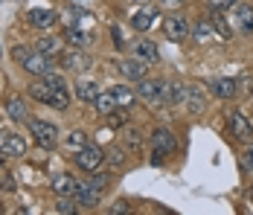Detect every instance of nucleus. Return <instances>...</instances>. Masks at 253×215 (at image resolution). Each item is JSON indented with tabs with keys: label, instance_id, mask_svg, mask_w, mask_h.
Instances as JSON below:
<instances>
[{
	"label": "nucleus",
	"instance_id": "obj_1",
	"mask_svg": "<svg viewBox=\"0 0 253 215\" xmlns=\"http://www.w3.org/2000/svg\"><path fill=\"white\" fill-rule=\"evenodd\" d=\"M26 128H29L35 145H41V148H55V145H58V128H55L50 120H32V117H29Z\"/></svg>",
	"mask_w": 253,
	"mask_h": 215
},
{
	"label": "nucleus",
	"instance_id": "obj_2",
	"mask_svg": "<svg viewBox=\"0 0 253 215\" xmlns=\"http://www.w3.org/2000/svg\"><path fill=\"white\" fill-rule=\"evenodd\" d=\"M73 163H76V169H82V172H96V169L105 163V151H102L99 145L87 143L84 148H79V151H73Z\"/></svg>",
	"mask_w": 253,
	"mask_h": 215
},
{
	"label": "nucleus",
	"instance_id": "obj_3",
	"mask_svg": "<svg viewBox=\"0 0 253 215\" xmlns=\"http://www.w3.org/2000/svg\"><path fill=\"white\" fill-rule=\"evenodd\" d=\"M163 35H166L169 41L180 44V41H186V38L192 35V26H189V21H186L183 15H169V18L163 21Z\"/></svg>",
	"mask_w": 253,
	"mask_h": 215
},
{
	"label": "nucleus",
	"instance_id": "obj_4",
	"mask_svg": "<svg viewBox=\"0 0 253 215\" xmlns=\"http://www.w3.org/2000/svg\"><path fill=\"white\" fill-rule=\"evenodd\" d=\"M58 61H61V67H64L67 73H84L87 67H90V64H93V58H90V55H87L84 49H79V47L64 49Z\"/></svg>",
	"mask_w": 253,
	"mask_h": 215
},
{
	"label": "nucleus",
	"instance_id": "obj_5",
	"mask_svg": "<svg viewBox=\"0 0 253 215\" xmlns=\"http://www.w3.org/2000/svg\"><path fill=\"white\" fill-rule=\"evenodd\" d=\"M29 143H26L21 134H12V131H6L3 134V140H0V157H24Z\"/></svg>",
	"mask_w": 253,
	"mask_h": 215
},
{
	"label": "nucleus",
	"instance_id": "obj_6",
	"mask_svg": "<svg viewBox=\"0 0 253 215\" xmlns=\"http://www.w3.org/2000/svg\"><path fill=\"white\" fill-rule=\"evenodd\" d=\"M137 93L143 99H152V102H163L166 105V82L160 79H140L137 82Z\"/></svg>",
	"mask_w": 253,
	"mask_h": 215
},
{
	"label": "nucleus",
	"instance_id": "obj_7",
	"mask_svg": "<svg viewBox=\"0 0 253 215\" xmlns=\"http://www.w3.org/2000/svg\"><path fill=\"white\" fill-rule=\"evenodd\" d=\"M64 41L79 49H87V47H93L96 38H93V29H82V26L70 24V26H64Z\"/></svg>",
	"mask_w": 253,
	"mask_h": 215
},
{
	"label": "nucleus",
	"instance_id": "obj_8",
	"mask_svg": "<svg viewBox=\"0 0 253 215\" xmlns=\"http://www.w3.org/2000/svg\"><path fill=\"white\" fill-rule=\"evenodd\" d=\"M117 67L120 73L131 79V82H140V79H146V73H149V61H143V58H123V61H117Z\"/></svg>",
	"mask_w": 253,
	"mask_h": 215
},
{
	"label": "nucleus",
	"instance_id": "obj_9",
	"mask_svg": "<svg viewBox=\"0 0 253 215\" xmlns=\"http://www.w3.org/2000/svg\"><path fill=\"white\" fill-rule=\"evenodd\" d=\"M21 67H24V73H29V76H44V73L52 70V55H44V52L32 49V55L26 58Z\"/></svg>",
	"mask_w": 253,
	"mask_h": 215
},
{
	"label": "nucleus",
	"instance_id": "obj_10",
	"mask_svg": "<svg viewBox=\"0 0 253 215\" xmlns=\"http://www.w3.org/2000/svg\"><path fill=\"white\" fill-rule=\"evenodd\" d=\"M230 134H233L236 140H251L253 137V125L242 111H233V114H230Z\"/></svg>",
	"mask_w": 253,
	"mask_h": 215
},
{
	"label": "nucleus",
	"instance_id": "obj_11",
	"mask_svg": "<svg viewBox=\"0 0 253 215\" xmlns=\"http://www.w3.org/2000/svg\"><path fill=\"white\" fill-rule=\"evenodd\" d=\"M52 192L58 195V198H76V189H79V180L73 174H55L50 180Z\"/></svg>",
	"mask_w": 253,
	"mask_h": 215
},
{
	"label": "nucleus",
	"instance_id": "obj_12",
	"mask_svg": "<svg viewBox=\"0 0 253 215\" xmlns=\"http://www.w3.org/2000/svg\"><path fill=\"white\" fill-rule=\"evenodd\" d=\"M233 15H236V32L251 35L253 32V6H248V3H236V6H233Z\"/></svg>",
	"mask_w": 253,
	"mask_h": 215
},
{
	"label": "nucleus",
	"instance_id": "obj_13",
	"mask_svg": "<svg viewBox=\"0 0 253 215\" xmlns=\"http://www.w3.org/2000/svg\"><path fill=\"white\" fill-rule=\"evenodd\" d=\"M152 145H154V151L157 154H172L175 151V137H172V131L169 128H154L152 131Z\"/></svg>",
	"mask_w": 253,
	"mask_h": 215
},
{
	"label": "nucleus",
	"instance_id": "obj_14",
	"mask_svg": "<svg viewBox=\"0 0 253 215\" xmlns=\"http://www.w3.org/2000/svg\"><path fill=\"white\" fill-rule=\"evenodd\" d=\"M99 201H102V192L96 189V186H90L87 180H84V183H79V189H76V204H79V207L93 210V207H99Z\"/></svg>",
	"mask_w": 253,
	"mask_h": 215
},
{
	"label": "nucleus",
	"instance_id": "obj_15",
	"mask_svg": "<svg viewBox=\"0 0 253 215\" xmlns=\"http://www.w3.org/2000/svg\"><path fill=\"white\" fill-rule=\"evenodd\" d=\"M26 21H29V26H35V29H50L58 21V15L52 9H29L26 12Z\"/></svg>",
	"mask_w": 253,
	"mask_h": 215
},
{
	"label": "nucleus",
	"instance_id": "obj_16",
	"mask_svg": "<svg viewBox=\"0 0 253 215\" xmlns=\"http://www.w3.org/2000/svg\"><path fill=\"white\" fill-rule=\"evenodd\" d=\"M186 108H189V114H204V108H207V96H204L201 85H186V102H183Z\"/></svg>",
	"mask_w": 253,
	"mask_h": 215
},
{
	"label": "nucleus",
	"instance_id": "obj_17",
	"mask_svg": "<svg viewBox=\"0 0 253 215\" xmlns=\"http://www.w3.org/2000/svg\"><path fill=\"white\" fill-rule=\"evenodd\" d=\"M6 114H9V120H15V122H29V105H26V99L9 96L6 99Z\"/></svg>",
	"mask_w": 253,
	"mask_h": 215
},
{
	"label": "nucleus",
	"instance_id": "obj_18",
	"mask_svg": "<svg viewBox=\"0 0 253 215\" xmlns=\"http://www.w3.org/2000/svg\"><path fill=\"white\" fill-rule=\"evenodd\" d=\"M55 90L50 82L44 79V76H35V82L26 87V93H29V99H35V102H41V105H47V99H50V93Z\"/></svg>",
	"mask_w": 253,
	"mask_h": 215
},
{
	"label": "nucleus",
	"instance_id": "obj_19",
	"mask_svg": "<svg viewBox=\"0 0 253 215\" xmlns=\"http://www.w3.org/2000/svg\"><path fill=\"white\" fill-rule=\"evenodd\" d=\"M157 15H160V12H157L154 6H140V9L131 15V26H134V29H140V32H146V29L154 24V18H157Z\"/></svg>",
	"mask_w": 253,
	"mask_h": 215
},
{
	"label": "nucleus",
	"instance_id": "obj_20",
	"mask_svg": "<svg viewBox=\"0 0 253 215\" xmlns=\"http://www.w3.org/2000/svg\"><path fill=\"white\" fill-rule=\"evenodd\" d=\"M192 38H195L198 44H212V41L218 38V32H215V26H212L210 18H201L198 24L192 26Z\"/></svg>",
	"mask_w": 253,
	"mask_h": 215
},
{
	"label": "nucleus",
	"instance_id": "obj_21",
	"mask_svg": "<svg viewBox=\"0 0 253 215\" xmlns=\"http://www.w3.org/2000/svg\"><path fill=\"white\" fill-rule=\"evenodd\" d=\"M210 90H212L215 99H233L239 93V79H215L210 85Z\"/></svg>",
	"mask_w": 253,
	"mask_h": 215
},
{
	"label": "nucleus",
	"instance_id": "obj_22",
	"mask_svg": "<svg viewBox=\"0 0 253 215\" xmlns=\"http://www.w3.org/2000/svg\"><path fill=\"white\" fill-rule=\"evenodd\" d=\"M134 55H137V58H143V61H149V64H154V61L160 58L157 44H154L152 38H137V41H134Z\"/></svg>",
	"mask_w": 253,
	"mask_h": 215
},
{
	"label": "nucleus",
	"instance_id": "obj_23",
	"mask_svg": "<svg viewBox=\"0 0 253 215\" xmlns=\"http://www.w3.org/2000/svg\"><path fill=\"white\" fill-rule=\"evenodd\" d=\"M210 21H212V26H215L218 38H224V41H230V38L236 35V29H233V24H230L227 18H224V12H221V9H210Z\"/></svg>",
	"mask_w": 253,
	"mask_h": 215
},
{
	"label": "nucleus",
	"instance_id": "obj_24",
	"mask_svg": "<svg viewBox=\"0 0 253 215\" xmlns=\"http://www.w3.org/2000/svg\"><path fill=\"white\" fill-rule=\"evenodd\" d=\"M99 93H102V90H99V85H96L93 79H79V82H76V99H79V102L90 105Z\"/></svg>",
	"mask_w": 253,
	"mask_h": 215
},
{
	"label": "nucleus",
	"instance_id": "obj_25",
	"mask_svg": "<svg viewBox=\"0 0 253 215\" xmlns=\"http://www.w3.org/2000/svg\"><path fill=\"white\" fill-rule=\"evenodd\" d=\"M111 93H114V99H117V108H126V111L137 102V93H134L131 87H126V85H114Z\"/></svg>",
	"mask_w": 253,
	"mask_h": 215
},
{
	"label": "nucleus",
	"instance_id": "obj_26",
	"mask_svg": "<svg viewBox=\"0 0 253 215\" xmlns=\"http://www.w3.org/2000/svg\"><path fill=\"white\" fill-rule=\"evenodd\" d=\"M183 102H186V85L169 82L166 85V105H183Z\"/></svg>",
	"mask_w": 253,
	"mask_h": 215
},
{
	"label": "nucleus",
	"instance_id": "obj_27",
	"mask_svg": "<svg viewBox=\"0 0 253 215\" xmlns=\"http://www.w3.org/2000/svg\"><path fill=\"white\" fill-rule=\"evenodd\" d=\"M47 105L55 108V111H67L70 108V90L67 87H55L50 93V99H47Z\"/></svg>",
	"mask_w": 253,
	"mask_h": 215
},
{
	"label": "nucleus",
	"instance_id": "obj_28",
	"mask_svg": "<svg viewBox=\"0 0 253 215\" xmlns=\"http://www.w3.org/2000/svg\"><path fill=\"white\" fill-rule=\"evenodd\" d=\"M93 108H96V114H102V117H105V114H111V111L117 108V99H114V93H111V90H102V93L93 99Z\"/></svg>",
	"mask_w": 253,
	"mask_h": 215
},
{
	"label": "nucleus",
	"instance_id": "obj_29",
	"mask_svg": "<svg viewBox=\"0 0 253 215\" xmlns=\"http://www.w3.org/2000/svg\"><path fill=\"white\" fill-rule=\"evenodd\" d=\"M35 49L44 52V55H55V52L61 49V41H58L55 35H41V38L35 41Z\"/></svg>",
	"mask_w": 253,
	"mask_h": 215
},
{
	"label": "nucleus",
	"instance_id": "obj_30",
	"mask_svg": "<svg viewBox=\"0 0 253 215\" xmlns=\"http://www.w3.org/2000/svg\"><path fill=\"white\" fill-rule=\"evenodd\" d=\"M84 145H87V134H84V131H67V137H64V148H67V151H70V154H73V151H79V148H84Z\"/></svg>",
	"mask_w": 253,
	"mask_h": 215
},
{
	"label": "nucleus",
	"instance_id": "obj_31",
	"mask_svg": "<svg viewBox=\"0 0 253 215\" xmlns=\"http://www.w3.org/2000/svg\"><path fill=\"white\" fill-rule=\"evenodd\" d=\"M123 140H126V145L131 148V151H137L140 145L146 143L143 131H137V128H131V125H126V128H123Z\"/></svg>",
	"mask_w": 253,
	"mask_h": 215
},
{
	"label": "nucleus",
	"instance_id": "obj_32",
	"mask_svg": "<svg viewBox=\"0 0 253 215\" xmlns=\"http://www.w3.org/2000/svg\"><path fill=\"white\" fill-rule=\"evenodd\" d=\"M126 122H128L126 108H114L111 114H105V125L108 128H126Z\"/></svg>",
	"mask_w": 253,
	"mask_h": 215
},
{
	"label": "nucleus",
	"instance_id": "obj_33",
	"mask_svg": "<svg viewBox=\"0 0 253 215\" xmlns=\"http://www.w3.org/2000/svg\"><path fill=\"white\" fill-rule=\"evenodd\" d=\"M105 163H111L114 169H123V166H126V151H123V148H108Z\"/></svg>",
	"mask_w": 253,
	"mask_h": 215
},
{
	"label": "nucleus",
	"instance_id": "obj_34",
	"mask_svg": "<svg viewBox=\"0 0 253 215\" xmlns=\"http://www.w3.org/2000/svg\"><path fill=\"white\" fill-rule=\"evenodd\" d=\"M87 183H90V186H96L99 192H105V189H108V183H111V174H102L99 169H96V172H90Z\"/></svg>",
	"mask_w": 253,
	"mask_h": 215
},
{
	"label": "nucleus",
	"instance_id": "obj_35",
	"mask_svg": "<svg viewBox=\"0 0 253 215\" xmlns=\"http://www.w3.org/2000/svg\"><path fill=\"white\" fill-rule=\"evenodd\" d=\"M79 210V204H76V198H58V204H55V213H67V215H73Z\"/></svg>",
	"mask_w": 253,
	"mask_h": 215
},
{
	"label": "nucleus",
	"instance_id": "obj_36",
	"mask_svg": "<svg viewBox=\"0 0 253 215\" xmlns=\"http://www.w3.org/2000/svg\"><path fill=\"white\" fill-rule=\"evenodd\" d=\"M29 55H32V47H26V44H15V47H12V58H15L18 64H24Z\"/></svg>",
	"mask_w": 253,
	"mask_h": 215
},
{
	"label": "nucleus",
	"instance_id": "obj_37",
	"mask_svg": "<svg viewBox=\"0 0 253 215\" xmlns=\"http://www.w3.org/2000/svg\"><path fill=\"white\" fill-rule=\"evenodd\" d=\"M236 3H239V0H207V6H210V9H221V12H230Z\"/></svg>",
	"mask_w": 253,
	"mask_h": 215
},
{
	"label": "nucleus",
	"instance_id": "obj_38",
	"mask_svg": "<svg viewBox=\"0 0 253 215\" xmlns=\"http://www.w3.org/2000/svg\"><path fill=\"white\" fill-rule=\"evenodd\" d=\"M111 38H114V44H117V49H120L123 44H126V41H123V29H120V26H111Z\"/></svg>",
	"mask_w": 253,
	"mask_h": 215
},
{
	"label": "nucleus",
	"instance_id": "obj_39",
	"mask_svg": "<svg viewBox=\"0 0 253 215\" xmlns=\"http://www.w3.org/2000/svg\"><path fill=\"white\" fill-rule=\"evenodd\" d=\"M242 157H245V169H248V172H253V143L245 148V154H242Z\"/></svg>",
	"mask_w": 253,
	"mask_h": 215
},
{
	"label": "nucleus",
	"instance_id": "obj_40",
	"mask_svg": "<svg viewBox=\"0 0 253 215\" xmlns=\"http://www.w3.org/2000/svg\"><path fill=\"white\" fill-rule=\"evenodd\" d=\"M111 213H128V204H123V201H120V204H114V207H111Z\"/></svg>",
	"mask_w": 253,
	"mask_h": 215
},
{
	"label": "nucleus",
	"instance_id": "obj_41",
	"mask_svg": "<svg viewBox=\"0 0 253 215\" xmlns=\"http://www.w3.org/2000/svg\"><path fill=\"white\" fill-rule=\"evenodd\" d=\"M76 3H84V0H76Z\"/></svg>",
	"mask_w": 253,
	"mask_h": 215
},
{
	"label": "nucleus",
	"instance_id": "obj_42",
	"mask_svg": "<svg viewBox=\"0 0 253 215\" xmlns=\"http://www.w3.org/2000/svg\"><path fill=\"white\" fill-rule=\"evenodd\" d=\"M0 52H3V49H0Z\"/></svg>",
	"mask_w": 253,
	"mask_h": 215
}]
</instances>
